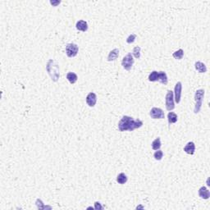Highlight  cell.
I'll use <instances>...</instances> for the list:
<instances>
[{
	"mask_svg": "<svg viewBox=\"0 0 210 210\" xmlns=\"http://www.w3.org/2000/svg\"><path fill=\"white\" fill-rule=\"evenodd\" d=\"M173 56L174 58L181 60V59H182V58L184 56V51L182 49H179V50H177L175 52H173Z\"/></svg>",
	"mask_w": 210,
	"mask_h": 210,
	"instance_id": "21",
	"label": "cell"
},
{
	"mask_svg": "<svg viewBox=\"0 0 210 210\" xmlns=\"http://www.w3.org/2000/svg\"><path fill=\"white\" fill-rule=\"evenodd\" d=\"M60 3H61L60 1H57V2H55V3H54V2H52V1L50 2V4H52V5H54V6H56L57 4H59Z\"/></svg>",
	"mask_w": 210,
	"mask_h": 210,
	"instance_id": "26",
	"label": "cell"
},
{
	"mask_svg": "<svg viewBox=\"0 0 210 210\" xmlns=\"http://www.w3.org/2000/svg\"><path fill=\"white\" fill-rule=\"evenodd\" d=\"M118 56H119V50H118V49H114L109 52V57H108V61L109 62L115 61L118 58Z\"/></svg>",
	"mask_w": 210,
	"mask_h": 210,
	"instance_id": "13",
	"label": "cell"
},
{
	"mask_svg": "<svg viewBox=\"0 0 210 210\" xmlns=\"http://www.w3.org/2000/svg\"><path fill=\"white\" fill-rule=\"evenodd\" d=\"M149 81L151 82L158 81V72L157 71H153L149 76Z\"/></svg>",
	"mask_w": 210,
	"mask_h": 210,
	"instance_id": "20",
	"label": "cell"
},
{
	"mask_svg": "<svg viewBox=\"0 0 210 210\" xmlns=\"http://www.w3.org/2000/svg\"><path fill=\"white\" fill-rule=\"evenodd\" d=\"M142 126V121L140 119L135 120L129 116H123L118 122V129L120 131H133L135 129L140 128Z\"/></svg>",
	"mask_w": 210,
	"mask_h": 210,
	"instance_id": "1",
	"label": "cell"
},
{
	"mask_svg": "<svg viewBox=\"0 0 210 210\" xmlns=\"http://www.w3.org/2000/svg\"><path fill=\"white\" fill-rule=\"evenodd\" d=\"M150 116L153 119H163L165 117V114H164V112L163 111V109H159V108H153L150 110Z\"/></svg>",
	"mask_w": 210,
	"mask_h": 210,
	"instance_id": "7",
	"label": "cell"
},
{
	"mask_svg": "<svg viewBox=\"0 0 210 210\" xmlns=\"http://www.w3.org/2000/svg\"><path fill=\"white\" fill-rule=\"evenodd\" d=\"M133 55L135 56V58H140V47L136 46L133 49Z\"/></svg>",
	"mask_w": 210,
	"mask_h": 210,
	"instance_id": "23",
	"label": "cell"
},
{
	"mask_svg": "<svg viewBox=\"0 0 210 210\" xmlns=\"http://www.w3.org/2000/svg\"><path fill=\"white\" fill-rule=\"evenodd\" d=\"M76 29L78 30H81V31H83V32H86V31L88 30V24H87L86 21L81 20V21H78V22H76Z\"/></svg>",
	"mask_w": 210,
	"mask_h": 210,
	"instance_id": "12",
	"label": "cell"
},
{
	"mask_svg": "<svg viewBox=\"0 0 210 210\" xmlns=\"http://www.w3.org/2000/svg\"><path fill=\"white\" fill-rule=\"evenodd\" d=\"M199 195L200 198L204 199H208L210 197V193L209 191L207 189L205 186H202V187L199 188Z\"/></svg>",
	"mask_w": 210,
	"mask_h": 210,
	"instance_id": "11",
	"label": "cell"
},
{
	"mask_svg": "<svg viewBox=\"0 0 210 210\" xmlns=\"http://www.w3.org/2000/svg\"><path fill=\"white\" fill-rule=\"evenodd\" d=\"M168 123L170 125L173 123H176L177 122V115L173 112H170L168 114Z\"/></svg>",
	"mask_w": 210,
	"mask_h": 210,
	"instance_id": "18",
	"label": "cell"
},
{
	"mask_svg": "<svg viewBox=\"0 0 210 210\" xmlns=\"http://www.w3.org/2000/svg\"><path fill=\"white\" fill-rule=\"evenodd\" d=\"M181 90H182V84L181 82H177L175 86V101L176 104L181 102Z\"/></svg>",
	"mask_w": 210,
	"mask_h": 210,
	"instance_id": "8",
	"label": "cell"
},
{
	"mask_svg": "<svg viewBox=\"0 0 210 210\" xmlns=\"http://www.w3.org/2000/svg\"><path fill=\"white\" fill-rule=\"evenodd\" d=\"M173 92L172 90H168L166 94L165 97V104L166 109L168 111H172L175 109V104H174V97H173Z\"/></svg>",
	"mask_w": 210,
	"mask_h": 210,
	"instance_id": "4",
	"label": "cell"
},
{
	"mask_svg": "<svg viewBox=\"0 0 210 210\" xmlns=\"http://www.w3.org/2000/svg\"><path fill=\"white\" fill-rule=\"evenodd\" d=\"M67 79H68V81L71 84H75L77 81L78 76L74 72H68V74H67Z\"/></svg>",
	"mask_w": 210,
	"mask_h": 210,
	"instance_id": "16",
	"label": "cell"
},
{
	"mask_svg": "<svg viewBox=\"0 0 210 210\" xmlns=\"http://www.w3.org/2000/svg\"><path fill=\"white\" fill-rule=\"evenodd\" d=\"M79 51V48L76 44H68L66 46V53L69 58H74L77 55Z\"/></svg>",
	"mask_w": 210,
	"mask_h": 210,
	"instance_id": "6",
	"label": "cell"
},
{
	"mask_svg": "<svg viewBox=\"0 0 210 210\" xmlns=\"http://www.w3.org/2000/svg\"><path fill=\"white\" fill-rule=\"evenodd\" d=\"M204 94H205V91L202 89L198 90L195 92V109H194V112L195 113H199L201 107H202L203 101H204Z\"/></svg>",
	"mask_w": 210,
	"mask_h": 210,
	"instance_id": "3",
	"label": "cell"
},
{
	"mask_svg": "<svg viewBox=\"0 0 210 210\" xmlns=\"http://www.w3.org/2000/svg\"><path fill=\"white\" fill-rule=\"evenodd\" d=\"M96 102H97V95L93 92H90L86 96V104L90 107H94L96 104Z\"/></svg>",
	"mask_w": 210,
	"mask_h": 210,
	"instance_id": "9",
	"label": "cell"
},
{
	"mask_svg": "<svg viewBox=\"0 0 210 210\" xmlns=\"http://www.w3.org/2000/svg\"><path fill=\"white\" fill-rule=\"evenodd\" d=\"M135 39H136V35L135 34L130 35L127 37V43H128V44L134 43V41L135 40Z\"/></svg>",
	"mask_w": 210,
	"mask_h": 210,
	"instance_id": "24",
	"label": "cell"
},
{
	"mask_svg": "<svg viewBox=\"0 0 210 210\" xmlns=\"http://www.w3.org/2000/svg\"><path fill=\"white\" fill-rule=\"evenodd\" d=\"M94 209H103V207L101 206L99 202H95L94 203Z\"/></svg>",
	"mask_w": 210,
	"mask_h": 210,
	"instance_id": "25",
	"label": "cell"
},
{
	"mask_svg": "<svg viewBox=\"0 0 210 210\" xmlns=\"http://www.w3.org/2000/svg\"><path fill=\"white\" fill-rule=\"evenodd\" d=\"M134 64V58L131 53H128L127 55L124 57L122 61V66L127 71H130Z\"/></svg>",
	"mask_w": 210,
	"mask_h": 210,
	"instance_id": "5",
	"label": "cell"
},
{
	"mask_svg": "<svg viewBox=\"0 0 210 210\" xmlns=\"http://www.w3.org/2000/svg\"><path fill=\"white\" fill-rule=\"evenodd\" d=\"M152 149L154 150H158L160 149V147H161L162 144H161V140H160V138L159 137H158V138H156V139L154 140V141L152 142Z\"/></svg>",
	"mask_w": 210,
	"mask_h": 210,
	"instance_id": "19",
	"label": "cell"
},
{
	"mask_svg": "<svg viewBox=\"0 0 210 210\" xmlns=\"http://www.w3.org/2000/svg\"><path fill=\"white\" fill-rule=\"evenodd\" d=\"M117 181L121 185H123V184L127 183V176L125 173H122L120 174H118V176L117 177Z\"/></svg>",
	"mask_w": 210,
	"mask_h": 210,
	"instance_id": "17",
	"label": "cell"
},
{
	"mask_svg": "<svg viewBox=\"0 0 210 210\" xmlns=\"http://www.w3.org/2000/svg\"><path fill=\"white\" fill-rule=\"evenodd\" d=\"M154 157L156 160H158V161L161 160L162 158H163V151H162V150H158L157 151L154 153Z\"/></svg>",
	"mask_w": 210,
	"mask_h": 210,
	"instance_id": "22",
	"label": "cell"
},
{
	"mask_svg": "<svg viewBox=\"0 0 210 210\" xmlns=\"http://www.w3.org/2000/svg\"><path fill=\"white\" fill-rule=\"evenodd\" d=\"M46 69L49 72V76H51V78L53 81H58V80L59 79V70H58V65L56 63L55 61H53L52 59L48 62L47 66H46Z\"/></svg>",
	"mask_w": 210,
	"mask_h": 210,
	"instance_id": "2",
	"label": "cell"
},
{
	"mask_svg": "<svg viewBox=\"0 0 210 210\" xmlns=\"http://www.w3.org/2000/svg\"><path fill=\"white\" fill-rule=\"evenodd\" d=\"M162 84L163 85H167L168 82V76L166 74V72L164 71H159L158 72V81Z\"/></svg>",
	"mask_w": 210,
	"mask_h": 210,
	"instance_id": "15",
	"label": "cell"
},
{
	"mask_svg": "<svg viewBox=\"0 0 210 210\" xmlns=\"http://www.w3.org/2000/svg\"><path fill=\"white\" fill-rule=\"evenodd\" d=\"M184 151L188 154H195V145L194 142H189L187 143V145L184 147Z\"/></svg>",
	"mask_w": 210,
	"mask_h": 210,
	"instance_id": "10",
	"label": "cell"
},
{
	"mask_svg": "<svg viewBox=\"0 0 210 210\" xmlns=\"http://www.w3.org/2000/svg\"><path fill=\"white\" fill-rule=\"evenodd\" d=\"M195 68L196 71H199V73H205L207 71V68L205 64L201 62H196L195 64Z\"/></svg>",
	"mask_w": 210,
	"mask_h": 210,
	"instance_id": "14",
	"label": "cell"
}]
</instances>
